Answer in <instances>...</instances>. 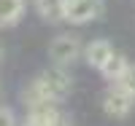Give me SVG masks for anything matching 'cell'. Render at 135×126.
<instances>
[{
  "label": "cell",
  "mask_w": 135,
  "mask_h": 126,
  "mask_svg": "<svg viewBox=\"0 0 135 126\" xmlns=\"http://www.w3.org/2000/svg\"><path fill=\"white\" fill-rule=\"evenodd\" d=\"M32 83L38 86L41 97H43V99H49L51 105H57L60 99H65V97L73 91V81H70V75L65 73V67H57V64L49 67V70H43Z\"/></svg>",
  "instance_id": "obj_1"
},
{
  "label": "cell",
  "mask_w": 135,
  "mask_h": 126,
  "mask_svg": "<svg viewBox=\"0 0 135 126\" xmlns=\"http://www.w3.org/2000/svg\"><path fill=\"white\" fill-rule=\"evenodd\" d=\"M78 56H81V43H78L76 35H57L49 43V59L57 67H68Z\"/></svg>",
  "instance_id": "obj_2"
},
{
  "label": "cell",
  "mask_w": 135,
  "mask_h": 126,
  "mask_svg": "<svg viewBox=\"0 0 135 126\" xmlns=\"http://www.w3.org/2000/svg\"><path fill=\"white\" fill-rule=\"evenodd\" d=\"M103 14V0H65V21L86 24Z\"/></svg>",
  "instance_id": "obj_3"
},
{
  "label": "cell",
  "mask_w": 135,
  "mask_h": 126,
  "mask_svg": "<svg viewBox=\"0 0 135 126\" xmlns=\"http://www.w3.org/2000/svg\"><path fill=\"white\" fill-rule=\"evenodd\" d=\"M132 105H135V97L127 94L124 89H119L116 83L105 89V94H103V110L108 113L111 118H127Z\"/></svg>",
  "instance_id": "obj_4"
},
{
  "label": "cell",
  "mask_w": 135,
  "mask_h": 126,
  "mask_svg": "<svg viewBox=\"0 0 135 126\" xmlns=\"http://www.w3.org/2000/svg\"><path fill=\"white\" fill-rule=\"evenodd\" d=\"M84 56H86V64H89V67L103 70V64L111 59V56H114V46H111L108 40H92V43L86 46Z\"/></svg>",
  "instance_id": "obj_5"
},
{
  "label": "cell",
  "mask_w": 135,
  "mask_h": 126,
  "mask_svg": "<svg viewBox=\"0 0 135 126\" xmlns=\"http://www.w3.org/2000/svg\"><path fill=\"white\" fill-rule=\"evenodd\" d=\"M25 14V0H0V27H14Z\"/></svg>",
  "instance_id": "obj_6"
},
{
  "label": "cell",
  "mask_w": 135,
  "mask_h": 126,
  "mask_svg": "<svg viewBox=\"0 0 135 126\" xmlns=\"http://www.w3.org/2000/svg\"><path fill=\"white\" fill-rule=\"evenodd\" d=\"M35 6L46 21H65V0H35Z\"/></svg>",
  "instance_id": "obj_7"
},
{
  "label": "cell",
  "mask_w": 135,
  "mask_h": 126,
  "mask_svg": "<svg viewBox=\"0 0 135 126\" xmlns=\"http://www.w3.org/2000/svg\"><path fill=\"white\" fill-rule=\"evenodd\" d=\"M127 67H130L127 56H124V54H116V51H114V56H111V59L103 64V70H100V73H103V75L108 78L111 83H116L119 78L124 75V70H127Z\"/></svg>",
  "instance_id": "obj_8"
},
{
  "label": "cell",
  "mask_w": 135,
  "mask_h": 126,
  "mask_svg": "<svg viewBox=\"0 0 135 126\" xmlns=\"http://www.w3.org/2000/svg\"><path fill=\"white\" fill-rule=\"evenodd\" d=\"M54 113H57V107H51L46 113H30L22 126H51V116H54Z\"/></svg>",
  "instance_id": "obj_9"
},
{
  "label": "cell",
  "mask_w": 135,
  "mask_h": 126,
  "mask_svg": "<svg viewBox=\"0 0 135 126\" xmlns=\"http://www.w3.org/2000/svg\"><path fill=\"white\" fill-rule=\"evenodd\" d=\"M116 86H119V89H124L127 94H132V97H135V64H130L127 70H124V75L116 81Z\"/></svg>",
  "instance_id": "obj_10"
},
{
  "label": "cell",
  "mask_w": 135,
  "mask_h": 126,
  "mask_svg": "<svg viewBox=\"0 0 135 126\" xmlns=\"http://www.w3.org/2000/svg\"><path fill=\"white\" fill-rule=\"evenodd\" d=\"M0 126H16V116L11 107H0Z\"/></svg>",
  "instance_id": "obj_11"
},
{
  "label": "cell",
  "mask_w": 135,
  "mask_h": 126,
  "mask_svg": "<svg viewBox=\"0 0 135 126\" xmlns=\"http://www.w3.org/2000/svg\"><path fill=\"white\" fill-rule=\"evenodd\" d=\"M51 126H73V123H70V118H68L65 113H60V110H57V113L51 116Z\"/></svg>",
  "instance_id": "obj_12"
},
{
  "label": "cell",
  "mask_w": 135,
  "mask_h": 126,
  "mask_svg": "<svg viewBox=\"0 0 135 126\" xmlns=\"http://www.w3.org/2000/svg\"><path fill=\"white\" fill-rule=\"evenodd\" d=\"M0 62H3V46H0Z\"/></svg>",
  "instance_id": "obj_13"
}]
</instances>
